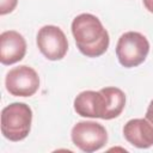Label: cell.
<instances>
[{"instance_id": "6da1fadb", "label": "cell", "mask_w": 153, "mask_h": 153, "mask_svg": "<svg viewBox=\"0 0 153 153\" xmlns=\"http://www.w3.org/2000/svg\"><path fill=\"white\" fill-rule=\"evenodd\" d=\"M72 33L80 53L87 57L103 55L110 43L102 22L91 13H81L72 22Z\"/></svg>"}, {"instance_id": "7a4b0ae2", "label": "cell", "mask_w": 153, "mask_h": 153, "mask_svg": "<svg viewBox=\"0 0 153 153\" xmlns=\"http://www.w3.org/2000/svg\"><path fill=\"white\" fill-rule=\"evenodd\" d=\"M32 110L25 103H12L1 111V133L10 141L24 140L31 129Z\"/></svg>"}, {"instance_id": "3957f363", "label": "cell", "mask_w": 153, "mask_h": 153, "mask_svg": "<svg viewBox=\"0 0 153 153\" xmlns=\"http://www.w3.org/2000/svg\"><path fill=\"white\" fill-rule=\"evenodd\" d=\"M149 51V43L147 38L136 31L124 32L117 42L116 56L118 62L126 67L131 68L141 65Z\"/></svg>"}, {"instance_id": "277c9868", "label": "cell", "mask_w": 153, "mask_h": 153, "mask_svg": "<svg viewBox=\"0 0 153 153\" xmlns=\"http://www.w3.org/2000/svg\"><path fill=\"white\" fill-rule=\"evenodd\" d=\"M71 137L79 149L91 153L105 146L108 133L100 123L93 121H80L72 128Z\"/></svg>"}, {"instance_id": "5b68a950", "label": "cell", "mask_w": 153, "mask_h": 153, "mask_svg": "<svg viewBox=\"0 0 153 153\" xmlns=\"http://www.w3.org/2000/svg\"><path fill=\"white\" fill-rule=\"evenodd\" d=\"M6 90L16 97L33 96L39 87L37 72L29 66H18L12 68L5 79Z\"/></svg>"}, {"instance_id": "8992f818", "label": "cell", "mask_w": 153, "mask_h": 153, "mask_svg": "<svg viewBox=\"0 0 153 153\" xmlns=\"http://www.w3.org/2000/svg\"><path fill=\"white\" fill-rule=\"evenodd\" d=\"M37 47L39 51L51 61L65 57L68 50V41L65 32L55 25H45L37 33Z\"/></svg>"}, {"instance_id": "52a82bcc", "label": "cell", "mask_w": 153, "mask_h": 153, "mask_svg": "<svg viewBox=\"0 0 153 153\" xmlns=\"http://www.w3.org/2000/svg\"><path fill=\"white\" fill-rule=\"evenodd\" d=\"M106 108V96L102 90L82 91L74 99V110L82 117L105 120Z\"/></svg>"}, {"instance_id": "ba28073f", "label": "cell", "mask_w": 153, "mask_h": 153, "mask_svg": "<svg viewBox=\"0 0 153 153\" xmlns=\"http://www.w3.org/2000/svg\"><path fill=\"white\" fill-rule=\"evenodd\" d=\"M26 53L25 38L14 30L5 31L0 35V62L13 65L19 62Z\"/></svg>"}, {"instance_id": "9c48e42d", "label": "cell", "mask_w": 153, "mask_h": 153, "mask_svg": "<svg viewBox=\"0 0 153 153\" xmlns=\"http://www.w3.org/2000/svg\"><path fill=\"white\" fill-rule=\"evenodd\" d=\"M126 140L137 148H148L153 146V126L146 118H134L123 127Z\"/></svg>"}, {"instance_id": "30bf717a", "label": "cell", "mask_w": 153, "mask_h": 153, "mask_svg": "<svg viewBox=\"0 0 153 153\" xmlns=\"http://www.w3.org/2000/svg\"><path fill=\"white\" fill-rule=\"evenodd\" d=\"M102 91L106 96V116L105 120H112L121 115L126 105V94L118 87H104Z\"/></svg>"}, {"instance_id": "8fae6325", "label": "cell", "mask_w": 153, "mask_h": 153, "mask_svg": "<svg viewBox=\"0 0 153 153\" xmlns=\"http://www.w3.org/2000/svg\"><path fill=\"white\" fill-rule=\"evenodd\" d=\"M18 4V0H0V14L5 16L11 13Z\"/></svg>"}, {"instance_id": "7c38bea8", "label": "cell", "mask_w": 153, "mask_h": 153, "mask_svg": "<svg viewBox=\"0 0 153 153\" xmlns=\"http://www.w3.org/2000/svg\"><path fill=\"white\" fill-rule=\"evenodd\" d=\"M145 118L148 120V121L152 123V126H153V99L151 100V103H149V105H148V108H147Z\"/></svg>"}, {"instance_id": "4fadbf2b", "label": "cell", "mask_w": 153, "mask_h": 153, "mask_svg": "<svg viewBox=\"0 0 153 153\" xmlns=\"http://www.w3.org/2000/svg\"><path fill=\"white\" fill-rule=\"evenodd\" d=\"M143 5H145L147 11L153 13V0H143Z\"/></svg>"}]
</instances>
